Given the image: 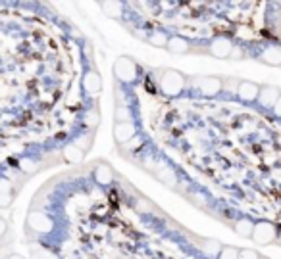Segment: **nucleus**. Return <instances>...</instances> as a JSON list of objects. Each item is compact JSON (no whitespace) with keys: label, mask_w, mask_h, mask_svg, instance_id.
Instances as JSON below:
<instances>
[{"label":"nucleus","mask_w":281,"mask_h":259,"mask_svg":"<svg viewBox=\"0 0 281 259\" xmlns=\"http://www.w3.org/2000/svg\"><path fill=\"white\" fill-rule=\"evenodd\" d=\"M2 232H4V223L0 221V234H2Z\"/></svg>","instance_id":"1"}]
</instances>
